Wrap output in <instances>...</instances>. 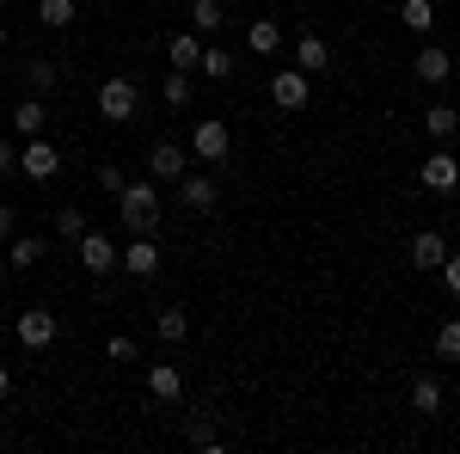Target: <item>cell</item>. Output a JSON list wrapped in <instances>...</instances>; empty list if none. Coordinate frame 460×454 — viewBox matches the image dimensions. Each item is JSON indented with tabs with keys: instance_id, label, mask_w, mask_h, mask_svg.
<instances>
[{
	"instance_id": "obj_1",
	"label": "cell",
	"mask_w": 460,
	"mask_h": 454,
	"mask_svg": "<svg viewBox=\"0 0 460 454\" xmlns=\"http://www.w3.org/2000/svg\"><path fill=\"white\" fill-rule=\"evenodd\" d=\"M160 178H129L123 191H117V215H123V227L129 234H154L160 227Z\"/></svg>"
},
{
	"instance_id": "obj_2",
	"label": "cell",
	"mask_w": 460,
	"mask_h": 454,
	"mask_svg": "<svg viewBox=\"0 0 460 454\" xmlns=\"http://www.w3.org/2000/svg\"><path fill=\"white\" fill-rule=\"evenodd\" d=\"M234 154V129L221 123V117H197V129H190V160H203V166H221Z\"/></svg>"
},
{
	"instance_id": "obj_3",
	"label": "cell",
	"mask_w": 460,
	"mask_h": 454,
	"mask_svg": "<svg viewBox=\"0 0 460 454\" xmlns=\"http://www.w3.org/2000/svg\"><path fill=\"white\" fill-rule=\"evenodd\" d=\"M136 111H142V93H136V80H129V74H111L105 86H99V117H105V123H129Z\"/></svg>"
},
{
	"instance_id": "obj_4",
	"label": "cell",
	"mask_w": 460,
	"mask_h": 454,
	"mask_svg": "<svg viewBox=\"0 0 460 454\" xmlns=\"http://www.w3.org/2000/svg\"><path fill=\"white\" fill-rule=\"evenodd\" d=\"M270 99H277V111L301 117V111L314 105V74H301V68H277V80H270Z\"/></svg>"
},
{
	"instance_id": "obj_5",
	"label": "cell",
	"mask_w": 460,
	"mask_h": 454,
	"mask_svg": "<svg viewBox=\"0 0 460 454\" xmlns=\"http://www.w3.org/2000/svg\"><path fill=\"white\" fill-rule=\"evenodd\" d=\"M62 173V154H56V141L49 136H31L19 147V178H31V184H49V178Z\"/></svg>"
},
{
	"instance_id": "obj_6",
	"label": "cell",
	"mask_w": 460,
	"mask_h": 454,
	"mask_svg": "<svg viewBox=\"0 0 460 454\" xmlns=\"http://www.w3.org/2000/svg\"><path fill=\"white\" fill-rule=\"evenodd\" d=\"M74 245H80V264H86L93 277H111V271H117V258H123V245L111 240L105 227H86Z\"/></svg>"
},
{
	"instance_id": "obj_7",
	"label": "cell",
	"mask_w": 460,
	"mask_h": 454,
	"mask_svg": "<svg viewBox=\"0 0 460 454\" xmlns=\"http://www.w3.org/2000/svg\"><path fill=\"white\" fill-rule=\"evenodd\" d=\"M418 184H424V191H436V197L460 191V160L448 154V141H436V154H429L424 166H418Z\"/></svg>"
},
{
	"instance_id": "obj_8",
	"label": "cell",
	"mask_w": 460,
	"mask_h": 454,
	"mask_svg": "<svg viewBox=\"0 0 460 454\" xmlns=\"http://www.w3.org/2000/svg\"><path fill=\"white\" fill-rule=\"evenodd\" d=\"M13 332H19V344H25V350H49L56 338H62V319L49 314V307H25V314L13 319Z\"/></svg>"
},
{
	"instance_id": "obj_9",
	"label": "cell",
	"mask_w": 460,
	"mask_h": 454,
	"mask_svg": "<svg viewBox=\"0 0 460 454\" xmlns=\"http://www.w3.org/2000/svg\"><path fill=\"white\" fill-rule=\"evenodd\" d=\"M184 173H190V154H184L178 141H154V147H147V178H160V184H178Z\"/></svg>"
},
{
	"instance_id": "obj_10",
	"label": "cell",
	"mask_w": 460,
	"mask_h": 454,
	"mask_svg": "<svg viewBox=\"0 0 460 454\" xmlns=\"http://www.w3.org/2000/svg\"><path fill=\"white\" fill-rule=\"evenodd\" d=\"M117 271H129V277H142V282H154V277H160V245H154V234H136V240L123 245Z\"/></svg>"
},
{
	"instance_id": "obj_11",
	"label": "cell",
	"mask_w": 460,
	"mask_h": 454,
	"mask_svg": "<svg viewBox=\"0 0 460 454\" xmlns=\"http://www.w3.org/2000/svg\"><path fill=\"white\" fill-rule=\"evenodd\" d=\"M178 203H184L190 215H215L221 191H215V178H209V173H184V178H178Z\"/></svg>"
},
{
	"instance_id": "obj_12",
	"label": "cell",
	"mask_w": 460,
	"mask_h": 454,
	"mask_svg": "<svg viewBox=\"0 0 460 454\" xmlns=\"http://www.w3.org/2000/svg\"><path fill=\"white\" fill-rule=\"evenodd\" d=\"M411 74H418L424 86H448L455 62H448V49H442V43H424V49H418V62H411Z\"/></svg>"
},
{
	"instance_id": "obj_13",
	"label": "cell",
	"mask_w": 460,
	"mask_h": 454,
	"mask_svg": "<svg viewBox=\"0 0 460 454\" xmlns=\"http://www.w3.org/2000/svg\"><path fill=\"white\" fill-rule=\"evenodd\" d=\"M147 393H154L160 405H178V399H184V375H178L172 362H147Z\"/></svg>"
},
{
	"instance_id": "obj_14",
	"label": "cell",
	"mask_w": 460,
	"mask_h": 454,
	"mask_svg": "<svg viewBox=\"0 0 460 454\" xmlns=\"http://www.w3.org/2000/svg\"><path fill=\"white\" fill-rule=\"evenodd\" d=\"M442 258H448V240H442L436 227L411 234V264H418V271H442Z\"/></svg>"
},
{
	"instance_id": "obj_15",
	"label": "cell",
	"mask_w": 460,
	"mask_h": 454,
	"mask_svg": "<svg viewBox=\"0 0 460 454\" xmlns=\"http://www.w3.org/2000/svg\"><path fill=\"white\" fill-rule=\"evenodd\" d=\"M13 129H19V136L31 141V136H43V129H49V105H43V99H19V105H13Z\"/></svg>"
},
{
	"instance_id": "obj_16",
	"label": "cell",
	"mask_w": 460,
	"mask_h": 454,
	"mask_svg": "<svg viewBox=\"0 0 460 454\" xmlns=\"http://www.w3.org/2000/svg\"><path fill=\"white\" fill-rule=\"evenodd\" d=\"M411 412L418 418H442V375H418L411 381Z\"/></svg>"
},
{
	"instance_id": "obj_17",
	"label": "cell",
	"mask_w": 460,
	"mask_h": 454,
	"mask_svg": "<svg viewBox=\"0 0 460 454\" xmlns=\"http://www.w3.org/2000/svg\"><path fill=\"white\" fill-rule=\"evenodd\" d=\"M246 49L252 56H277V49H283V25H277V19H252L246 25Z\"/></svg>"
},
{
	"instance_id": "obj_18",
	"label": "cell",
	"mask_w": 460,
	"mask_h": 454,
	"mask_svg": "<svg viewBox=\"0 0 460 454\" xmlns=\"http://www.w3.org/2000/svg\"><path fill=\"white\" fill-rule=\"evenodd\" d=\"M295 68L301 74H325L332 68V43H325V37H301V43H295Z\"/></svg>"
},
{
	"instance_id": "obj_19",
	"label": "cell",
	"mask_w": 460,
	"mask_h": 454,
	"mask_svg": "<svg viewBox=\"0 0 460 454\" xmlns=\"http://www.w3.org/2000/svg\"><path fill=\"white\" fill-rule=\"evenodd\" d=\"M197 56H203V37H197V31H178L172 43H166V62L184 68V74H197Z\"/></svg>"
},
{
	"instance_id": "obj_20",
	"label": "cell",
	"mask_w": 460,
	"mask_h": 454,
	"mask_svg": "<svg viewBox=\"0 0 460 454\" xmlns=\"http://www.w3.org/2000/svg\"><path fill=\"white\" fill-rule=\"evenodd\" d=\"M399 25L418 31V37H429L436 31V0H405V6H399Z\"/></svg>"
},
{
	"instance_id": "obj_21",
	"label": "cell",
	"mask_w": 460,
	"mask_h": 454,
	"mask_svg": "<svg viewBox=\"0 0 460 454\" xmlns=\"http://www.w3.org/2000/svg\"><path fill=\"white\" fill-rule=\"evenodd\" d=\"M455 129H460V111L455 105H429L424 111V136L429 141H455Z\"/></svg>"
},
{
	"instance_id": "obj_22",
	"label": "cell",
	"mask_w": 460,
	"mask_h": 454,
	"mask_svg": "<svg viewBox=\"0 0 460 454\" xmlns=\"http://www.w3.org/2000/svg\"><path fill=\"white\" fill-rule=\"evenodd\" d=\"M154 332H160V344H184V338H190V314H184V307H160Z\"/></svg>"
},
{
	"instance_id": "obj_23",
	"label": "cell",
	"mask_w": 460,
	"mask_h": 454,
	"mask_svg": "<svg viewBox=\"0 0 460 454\" xmlns=\"http://www.w3.org/2000/svg\"><path fill=\"white\" fill-rule=\"evenodd\" d=\"M197 68L209 74V80H234V49H221V43H203Z\"/></svg>"
},
{
	"instance_id": "obj_24",
	"label": "cell",
	"mask_w": 460,
	"mask_h": 454,
	"mask_svg": "<svg viewBox=\"0 0 460 454\" xmlns=\"http://www.w3.org/2000/svg\"><path fill=\"white\" fill-rule=\"evenodd\" d=\"M190 31H197V37L221 31V0H190Z\"/></svg>"
},
{
	"instance_id": "obj_25",
	"label": "cell",
	"mask_w": 460,
	"mask_h": 454,
	"mask_svg": "<svg viewBox=\"0 0 460 454\" xmlns=\"http://www.w3.org/2000/svg\"><path fill=\"white\" fill-rule=\"evenodd\" d=\"M160 99H166V111H184V105H190V74L172 68L166 80H160Z\"/></svg>"
},
{
	"instance_id": "obj_26",
	"label": "cell",
	"mask_w": 460,
	"mask_h": 454,
	"mask_svg": "<svg viewBox=\"0 0 460 454\" xmlns=\"http://www.w3.org/2000/svg\"><path fill=\"white\" fill-rule=\"evenodd\" d=\"M56 80H62V74H56V62H43V56H37V62H25V86H31L37 99H43V93H56Z\"/></svg>"
},
{
	"instance_id": "obj_27",
	"label": "cell",
	"mask_w": 460,
	"mask_h": 454,
	"mask_svg": "<svg viewBox=\"0 0 460 454\" xmlns=\"http://www.w3.org/2000/svg\"><path fill=\"white\" fill-rule=\"evenodd\" d=\"M37 258H43V240H37V234H13V245H6V264H19V271H25V264H37Z\"/></svg>"
},
{
	"instance_id": "obj_28",
	"label": "cell",
	"mask_w": 460,
	"mask_h": 454,
	"mask_svg": "<svg viewBox=\"0 0 460 454\" xmlns=\"http://www.w3.org/2000/svg\"><path fill=\"white\" fill-rule=\"evenodd\" d=\"M184 442H190V449H203V454L221 449V436H215V423H209V418H190V423H184Z\"/></svg>"
},
{
	"instance_id": "obj_29",
	"label": "cell",
	"mask_w": 460,
	"mask_h": 454,
	"mask_svg": "<svg viewBox=\"0 0 460 454\" xmlns=\"http://www.w3.org/2000/svg\"><path fill=\"white\" fill-rule=\"evenodd\" d=\"M37 19L49 31H62V25H74V0H37Z\"/></svg>"
},
{
	"instance_id": "obj_30",
	"label": "cell",
	"mask_w": 460,
	"mask_h": 454,
	"mask_svg": "<svg viewBox=\"0 0 460 454\" xmlns=\"http://www.w3.org/2000/svg\"><path fill=\"white\" fill-rule=\"evenodd\" d=\"M436 356H442V362H460V319H442V332H436Z\"/></svg>"
},
{
	"instance_id": "obj_31",
	"label": "cell",
	"mask_w": 460,
	"mask_h": 454,
	"mask_svg": "<svg viewBox=\"0 0 460 454\" xmlns=\"http://www.w3.org/2000/svg\"><path fill=\"white\" fill-rule=\"evenodd\" d=\"M56 234H62V240H80V234H86V209H56Z\"/></svg>"
},
{
	"instance_id": "obj_32",
	"label": "cell",
	"mask_w": 460,
	"mask_h": 454,
	"mask_svg": "<svg viewBox=\"0 0 460 454\" xmlns=\"http://www.w3.org/2000/svg\"><path fill=\"white\" fill-rule=\"evenodd\" d=\"M105 356H111V362H136L142 350H136V338H123V332H117V338L105 344Z\"/></svg>"
},
{
	"instance_id": "obj_33",
	"label": "cell",
	"mask_w": 460,
	"mask_h": 454,
	"mask_svg": "<svg viewBox=\"0 0 460 454\" xmlns=\"http://www.w3.org/2000/svg\"><path fill=\"white\" fill-rule=\"evenodd\" d=\"M442 289L460 301V252H448V258H442Z\"/></svg>"
},
{
	"instance_id": "obj_34",
	"label": "cell",
	"mask_w": 460,
	"mask_h": 454,
	"mask_svg": "<svg viewBox=\"0 0 460 454\" xmlns=\"http://www.w3.org/2000/svg\"><path fill=\"white\" fill-rule=\"evenodd\" d=\"M0 178H19V141L0 136Z\"/></svg>"
},
{
	"instance_id": "obj_35",
	"label": "cell",
	"mask_w": 460,
	"mask_h": 454,
	"mask_svg": "<svg viewBox=\"0 0 460 454\" xmlns=\"http://www.w3.org/2000/svg\"><path fill=\"white\" fill-rule=\"evenodd\" d=\"M99 184H105L111 197H117V191H123V184H129V178H123V166H99Z\"/></svg>"
},
{
	"instance_id": "obj_36",
	"label": "cell",
	"mask_w": 460,
	"mask_h": 454,
	"mask_svg": "<svg viewBox=\"0 0 460 454\" xmlns=\"http://www.w3.org/2000/svg\"><path fill=\"white\" fill-rule=\"evenodd\" d=\"M13 234H19V209H13V203H0V240H13Z\"/></svg>"
},
{
	"instance_id": "obj_37",
	"label": "cell",
	"mask_w": 460,
	"mask_h": 454,
	"mask_svg": "<svg viewBox=\"0 0 460 454\" xmlns=\"http://www.w3.org/2000/svg\"><path fill=\"white\" fill-rule=\"evenodd\" d=\"M6 393H13V369L0 362V399H6Z\"/></svg>"
},
{
	"instance_id": "obj_38",
	"label": "cell",
	"mask_w": 460,
	"mask_h": 454,
	"mask_svg": "<svg viewBox=\"0 0 460 454\" xmlns=\"http://www.w3.org/2000/svg\"><path fill=\"white\" fill-rule=\"evenodd\" d=\"M6 271H13V264H6V258H0V282H6Z\"/></svg>"
},
{
	"instance_id": "obj_39",
	"label": "cell",
	"mask_w": 460,
	"mask_h": 454,
	"mask_svg": "<svg viewBox=\"0 0 460 454\" xmlns=\"http://www.w3.org/2000/svg\"><path fill=\"white\" fill-rule=\"evenodd\" d=\"M0 49H6V25H0Z\"/></svg>"
}]
</instances>
